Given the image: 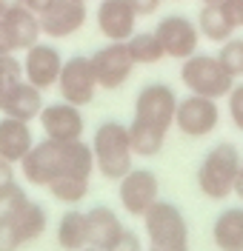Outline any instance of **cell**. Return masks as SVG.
<instances>
[{
  "mask_svg": "<svg viewBox=\"0 0 243 251\" xmlns=\"http://www.w3.org/2000/svg\"><path fill=\"white\" fill-rule=\"evenodd\" d=\"M95 172V154L92 146L83 140L72 143H57V140H43L34 143L32 151L20 160V174L26 177L29 186L49 188L54 180L63 177H92Z\"/></svg>",
  "mask_w": 243,
  "mask_h": 251,
  "instance_id": "cell-1",
  "label": "cell"
},
{
  "mask_svg": "<svg viewBox=\"0 0 243 251\" xmlns=\"http://www.w3.org/2000/svg\"><path fill=\"white\" fill-rule=\"evenodd\" d=\"M92 154H95V169L106 180H120L135 166L129 128L117 120L100 123L95 131V140H92Z\"/></svg>",
  "mask_w": 243,
  "mask_h": 251,
  "instance_id": "cell-2",
  "label": "cell"
},
{
  "mask_svg": "<svg viewBox=\"0 0 243 251\" xmlns=\"http://www.w3.org/2000/svg\"><path fill=\"white\" fill-rule=\"evenodd\" d=\"M149 251H189V223L175 203L158 200L143 214Z\"/></svg>",
  "mask_w": 243,
  "mask_h": 251,
  "instance_id": "cell-3",
  "label": "cell"
},
{
  "mask_svg": "<svg viewBox=\"0 0 243 251\" xmlns=\"http://www.w3.org/2000/svg\"><path fill=\"white\" fill-rule=\"evenodd\" d=\"M241 166H243L241 151L232 143L215 146L209 154L203 157L200 169H197V188L209 200H226L235 191V180H238Z\"/></svg>",
  "mask_w": 243,
  "mask_h": 251,
  "instance_id": "cell-4",
  "label": "cell"
},
{
  "mask_svg": "<svg viewBox=\"0 0 243 251\" xmlns=\"http://www.w3.org/2000/svg\"><path fill=\"white\" fill-rule=\"evenodd\" d=\"M180 80L189 89V94H200V97H212V100H223L235 86V77L220 66L217 57L197 54V51L183 60Z\"/></svg>",
  "mask_w": 243,
  "mask_h": 251,
  "instance_id": "cell-5",
  "label": "cell"
},
{
  "mask_svg": "<svg viewBox=\"0 0 243 251\" xmlns=\"http://www.w3.org/2000/svg\"><path fill=\"white\" fill-rule=\"evenodd\" d=\"M117 194H120V205L132 217H143L152 205L161 200V180L158 174L149 169H135L117 180Z\"/></svg>",
  "mask_w": 243,
  "mask_h": 251,
  "instance_id": "cell-6",
  "label": "cell"
},
{
  "mask_svg": "<svg viewBox=\"0 0 243 251\" xmlns=\"http://www.w3.org/2000/svg\"><path fill=\"white\" fill-rule=\"evenodd\" d=\"M97 80L95 72H92V60L86 54H75L63 60V69H60V77H57V92H60V100L72 103V106H89L97 94Z\"/></svg>",
  "mask_w": 243,
  "mask_h": 251,
  "instance_id": "cell-7",
  "label": "cell"
},
{
  "mask_svg": "<svg viewBox=\"0 0 243 251\" xmlns=\"http://www.w3.org/2000/svg\"><path fill=\"white\" fill-rule=\"evenodd\" d=\"M92 60V72H95V80L100 89H120L126 80L132 77L135 72V57L129 54V46L126 43H114L109 40V46L97 49L95 54H89Z\"/></svg>",
  "mask_w": 243,
  "mask_h": 251,
  "instance_id": "cell-8",
  "label": "cell"
},
{
  "mask_svg": "<svg viewBox=\"0 0 243 251\" xmlns=\"http://www.w3.org/2000/svg\"><path fill=\"white\" fill-rule=\"evenodd\" d=\"M220 123V109H217V100L212 97H200V94H189L178 100V109H175V126L186 137H206L212 134Z\"/></svg>",
  "mask_w": 243,
  "mask_h": 251,
  "instance_id": "cell-9",
  "label": "cell"
},
{
  "mask_svg": "<svg viewBox=\"0 0 243 251\" xmlns=\"http://www.w3.org/2000/svg\"><path fill=\"white\" fill-rule=\"evenodd\" d=\"M158 40H161L166 57H175V60H186L197 51V43H200V31H197V23H192L189 17L183 15H169L158 23Z\"/></svg>",
  "mask_w": 243,
  "mask_h": 251,
  "instance_id": "cell-10",
  "label": "cell"
},
{
  "mask_svg": "<svg viewBox=\"0 0 243 251\" xmlns=\"http://www.w3.org/2000/svg\"><path fill=\"white\" fill-rule=\"evenodd\" d=\"M175 109H178V94L172 92L166 83L143 86L137 100H135V117L149 120V123L161 126L166 131L175 126Z\"/></svg>",
  "mask_w": 243,
  "mask_h": 251,
  "instance_id": "cell-11",
  "label": "cell"
},
{
  "mask_svg": "<svg viewBox=\"0 0 243 251\" xmlns=\"http://www.w3.org/2000/svg\"><path fill=\"white\" fill-rule=\"evenodd\" d=\"M37 123L43 128L49 140L57 143H72V140H83V114L81 106H72V103H49L43 106V111L37 114Z\"/></svg>",
  "mask_w": 243,
  "mask_h": 251,
  "instance_id": "cell-12",
  "label": "cell"
},
{
  "mask_svg": "<svg viewBox=\"0 0 243 251\" xmlns=\"http://www.w3.org/2000/svg\"><path fill=\"white\" fill-rule=\"evenodd\" d=\"M40 17V31L46 37H54V40H63V37H72L86 26V3L83 0H54Z\"/></svg>",
  "mask_w": 243,
  "mask_h": 251,
  "instance_id": "cell-13",
  "label": "cell"
},
{
  "mask_svg": "<svg viewBox=\"0 0 243 251\" xmlns=\"http://www.w3.org/2000/svg\"><path fill=\"white\" fill-rule=\"evenodd\" d=\"M60 69H63V57L60 51L49 43H34L26 49V60H23V77L29 80L32 86H37L40 92H46L52 86H57L60 77Z\"/></svg>",
  "mask_w": 243,
  "mask_h": 251,
  "instance_id": "cell-14",
  "label": "cell"
},
{
  "mask_svg": "<svg viewBox=\"0 0 243 251\" xmlns=\"http://www.w3.org/2000/svg\"><path fill=\"white\" fill-rule=\"evenodd\" d=\"M97 29L114 43H126L137 31V12L129 0H100L97 6Z\"/></svg>",
  "mask_w": 243,
  "mask_h": 251,
  "instance_id": "cell-15",
  "label": "cell"
},
{
  "mask_svg": "<svg viewBox=\"0 0 243 251\" xmlns=\"http://www.w3.org/2000/svg\"><path fill=\"white\" fill-rule=\"evenodd\" d=\"M0 211L12 220V226L17 228L23 246H26V243H34L37 237L46 231V211H43L40 203H34L32 197H26V191H23L20 197H15L6 208H0Z\"/></svg>",
  "mask_w": 243,
  "mask_h": 251,
  "instance_id": "cell-16",
  "label": "cell"
},
{
  "mask_svg": "<svg viewBox=\"0 0 243 251\" xmlns=\"http://www.w3.org/2000/svg\"><path fill=\"white\" fill-rule=\"evenodd\" d=\"M40 17L34 15L32 9H17L3 15V40L9 51H26L29 46H34L40 40Z\"/></svg>",
  "mask_w": 243,
  "mask_h": 251,
  "instance_id": "cell-17",
  "label": "cell"
},
{
  "mask_svg": "<svg viewBox=\"0 0 243 251\" xmlns=\"http://www.w3.org/2000/svg\"><path fill=\"white\" fill-rule=\"evenodd\" d=\"M43 106H46L43 103V92L37 86H32L29 80H20L15 89L0 100V114L32 123V120H37V114L43 111Z\"/></svg>",
  "mask_w": 243,
  "mask_h": 251,
  "instance_id": "cell-18",
  "label": "cell"
},
{
  "mask_svg": "<svg viewBox=\"0 0 243 251\" xmlns=\"http://www.w3.org/2000/svg\"><path fill=\"white\" fill-rule=\"evenodd\" d=\"M34 137L32 128L26 120H17V117H0V157L20 166V160L32 151Z\"/></svg>",
  "mask_w": 243,
  "mask_h": 251,
  "instance_id": "cell-19",
  "label": "cell"
},
{
  "mask_svg": "<svg viewBox=\"0 0 243 251\" xmlns=\"http://www.w3.org/2000/svg\"><path fill=\"white\" fill-rule=\"evenodd\" d=\"M86 226H89V246L95 249H109L117 237L123 234V223L117 220L109 205H95L86 211Z\"/></svg>",
  "mask_w": 243,
  "mask_h": 251,
  "instance_id": "cell-20",
  "label": "cell"
},
{
  "mask_svg": "<svg viewBox=\"0 0 243 251\" xmlns=\"http://www.w3.org/2000/svg\"><path fill=\"white\" fill-rule=\"evenodd\" d=\"M212 240L220 251H243V208L220 211L212 226Z\"/></svg>",
  "mask_w": 243,
  "mask_h": 251,
  "instance_id": "cell-21",
  "label": "cell"
},
{
  "mask_svg": "<svg viewBox=\"0 0 243 251\" xmlns=\"http://www.w3.org/2000/svg\"><path fill=\"white\" fill-rule=\"evenodd\" d=\"M126 128H129V143H132L135 157H155V154H161L163 143H166V134H169L166 128L149 123V120H140V117H135Z\"/></svg>",
  "mask_w": 243,
  "mask_h": 251,
  "instance_id": "cell-22",
  "label": "cell"
},
{
  "mask_svg": "<svg viewBox=\"0 0 243 251\" xmlns=\"http://www.w3.org/2000/svg\"><path fill=\"white\" fill-rule=\"evenodd\" d=\"M57 246L63 251H81L89 246V226H86V211L69 208L60 223H57Z\"/></svg>",
  "mask_w": 243,
  "mask_h": 251,
  "instance_id": "cell-23",
  "label": "cell"
},
{
  "mask_svg": "<svg viewBox=\"0 0 243 251\" xmlns=\"http://www.w3.org/2000/svg\"><path fill=\"white\" fill-rule=\"evenodd\" d=\"M197 31H200V37H206L209 43H223L232 37V23L226 20L223 15V9H220V3H203V9H200V15H197Z\"/></svg>",
  "mask_w": 243,
  "mask_h": 251,
  "instance_id": "cell-24",
  "label": "cell"
},
{
  "mask_svg": "<svg viewBox=\"0 0 243 251\" xmlns=\"http://www.w3.org/2000/svg\"><path fill=\"white\" fill-rule=\"evenodd\" d=\"M126 46H129V54L135 57L137 66H152V63H158L166 57V51H163L155 31H135L129 40H126Z\"/></svg>",
  "mask_w": 243,
  "mask_h": 251,
  "instance_id": "cell-25",
  "label": "cell"
},
{
  "mask_svg": "<svg viewBox=\"0 0 243 251\" xmlns=\"http://www.w3.org/2000/svg\"><path fill=\"white\" fill-rule=\"evenodd\" d=\"M89 180L92 177H63V180H54L49 191L57 203H66V205H78L89 194Z\"/></svg>",
  "mask_w": 243,
  "mask_h": 251,
  "instance_id": "cell-26",
  "label": "cell"
},
{
  "mask_svg": "<svg viewBox=\"0 0 243 251\" xmlns=\"http://www.w3.org/2000/svg\"><path fill=\"white\" fill-rule=\"evenodd\" d=\"M220 66L232 77H243V37H229L220 43V51L215 54Z\"/></svg>",
  "mask_w": 243,
  "mask_h": 251,
  "instance_id": "cell-27",
  "label": "cell"
},
{
  "mask_svg": "<svg viewBox=\"0 0 243 251\" xmlns=\"http://www.w3.org/2000/svg\"><path fill=\"white\" fill-rule=\"evenodd\" d=\"M20 80H26L23 77V60H17L12 51L0 54V100L12 92Z\"/></svg>",
  "mask_w": 243,
  "mask_h": 251,
  "instance_id": "cell-28",
  "label": "cell"
},
{
  "mask_svg": "<svg viewBox=\"0 0 243 251\" xmlns=\"http://www.w3.org/2000/svg\"><path fill=\"white\" fill-rule=\"evenodd\" d=\"M20 194H23V188L17 183L15 163H9V160L0 157V208H6V205L12 203L15 197H20Z\"/></svg>",
  "mask_w": 243,
  "mask_h": 251,
  "instance_id": "cell-29",
  "label": "cell"
},
{
  "mask_svg": "<svg viewBox=\"0 0 243 251\" xmlns=\"http://www.w3.org/2000/svg\"><path fill=\"white\" fill-rule=\"evenodd\" d=\"M226 103H229V117H232V123L243 131V83L232 86V92L226 94Z\"/></svg>",
  "mask_w": 243,
  "mask_h": 251,
  "instance_id": "cell-30",
  "label": "cell"
},
{
  "mask_svg": "<svg viewBox=\"0 0 243 251\" xmlns=\"http://www.w3.org/2000/svg\"><path fill=\"white\" fill-rule=\"evenodd\" d=\"M220 9L232 23V29H243V0H220Z\"/></svg>",
  "mask_w": 243,
  "mask_h": 251,
  "instance_id": "cell-31",
  "label": "cell"
},
{
  "mask_svg": "<svg viewBox=\"0 0 243 251\" xmlns=\"http://www.w3.org/2000/svg\"><path fill=\"white\" fill-rule=\"evenodd\" d=\"M106 251H143V246H140V237L135 234V231H126L123 228V234L117 237Z\"/></svg>",
  "mask_w": 243,
  "mask_h": 251,
  "instance_id": "cell-32",
  "label": "cell"
},
{
  "mask_svg": "<svg viewBox=\"0 0 243 251\" xmlns=\"http://www.w3.org/2000/svg\"><path fill=\"white\" fill-rule=\"evenodd\" d=\"M129 3H132V9L137 12V17H149L161 9V0H129Z\"/></svg>",
  "mask_w": 243,
  "mask_h": 251,
  "instance_id": "cell-33",
  "label": "cell"
},
{
  "mask_svg": "<svg viewBox=\"0 0 243 251\" xmlns=\"http://www.w3.org/2000/svg\"><path fill=\"white\" fill-rule=\"evenodd\" d=\"M23 6H26V0H0V17L9 15V12H17Z\"/></svg>",
  "mask_w": 243,
  "mask_h": 251,
  "instance_id": "cell-34",
  "label": "cell"
},
{
  "mask_svg": "<svg viewBox=\"0 0 243 251\" xmlns=\"http://www.w3.org/2000/svg\"><path fill=\"white\" fill-rule=\"evenodd\" d=\"M52 3H54V0H26V9H32L34 15H43Z\"/></svg>",
  "mask_w": 243,
  "mask_h": 251,
  "instance_id": "cell-35",
  "label": "cell"
},
{
  "mask_svg": "<svg viewBox=\"0 0 243 251\" xmlns=\"http://www.w3.org/2000/svg\"><path fill=\"white\" fill-rule=\"evenodd\" d=\"M232 194H238L243 200V166H241V172H238V180H235V191H232Z\"/></svg>",
  "mask_w": 243,
  "mask_h": 251,
  "instance_id": "cell-36",
  "label": "cell"
},
{
  "mask_svg": "<svg viewBox=\"0 0 243 251\" xmlns=\"http://www.w3.org/2000/svg\"><path fill=\"white\" fill-rule=\"evenodd\" d=\"M9 49H6V40H3V17H0V54H6ZM15 54V51H12Z\"/></svg>",
  "mask_w": 243,
  "mask_h": 251,
  "instance_id": "cell-37",
  "label": "cell"
},
{
  "mask_svg": "<svg viewBox=\"0 0 243 251\" xmlns=\"http://www.w3.org/2000/svg\"><path fill=\"white\" fill-rule=\"evenodd\" d=\"M81 251H103V249H95V246H86V249H81Z\"/></svg>",
  "mask_w": 243,
  "mask_h": 251,
  "instance_id": "cell-38",
  "label": "cell"
},
{
  "mask_svg": "<svg viewBox=\"0 0 243 251\" xmlns=\"http://www.w3.org/2000/svg\"><path fill=\"white\" fill-rule=\"evenodd\" d=\"M200 3H220V0H200Z\"/></svg>",
  "mask_w": 243,
  "mask_h": 251,
  "instance_id": "cell-39",
  "label": "cell"
},
{
  "mask_svg": "<svg viewBox=\"0 0 243 251\" xmlns=\"http://www.w3.org/2000/svg\"><path fill=\"white\" fill-rule=\"evenodd\" d=\"M83 3H86V0H83Z\"/></svg>",
  "mask_w": 243,
  "mask_h": 251,
  "instance_id": "cell-40",
  "label": "cell"
}]
</instances>
